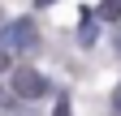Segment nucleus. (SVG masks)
I'll list each match as a JSON object with an SVG mask.
<instances>
[{"label":"nucleus","mask_w":121,"mask_h":116,"mask_svg":"<svg viewBox=\"0 0 121 116\" xmlns=\"http://www.w3.org/2000/svg\"><path fill=\"white\" fill-rule=\"evenodd\" d=\"M39 4H52V0H39Z\"/></svg>","instance_id":"obj_7"},{"label":"nucleus","mask_w":121,"mask_h":116,"mask_svg":"<svg viewBox=\"0 0 121 116\" xmlns=\"http://www.w3.org/2000/svg\"><path fill=\"white\" fill-rule=\"evenodd\" d=\"M35 39H39L35 17H17V22H9L4 30H0V52H30Z\"/></svg>","instance_id":"obj_1"},{"label":"nucleus","mask_w":121,"mask_h":116,"mask_svg":"<svg viewBox=\"0 0 121 116\" xmlns=\"http://www.w3.org/2000/svg\"><path fill=\"white\" fill-rule=\"evenodd\" d=\"M0 69H9V52H0Z\"/></svg>","instance_id":"obj_6"},{"label":"nucleus","mask_w":121,"mask_h":116,"mask_svg":"<svg viewBox=\"0 0 121 116\" xmlns=\"http://www.w3.org/2000/svg\"><path fill=\"white\" fill-rule=\"evenodd\" d=\"M13 95H17V99L48 95V77H43L39 69H13Z\"/></svg>","instance_id":"obj_2"},{"label":"nucleus","mask_w":121,"mask_h":116,"mask_svg":"<svg viewBox=\"0 0 121 116\" xmlns=\"http://www.w3.org/2000/svg\"><path fill=\"white\" fill-rule=\"evenodd\" d=\"M121 17V0H99V22H117Z\"/></svg>","instance_id":"obj_3"},{"label":"nucleus","mask_w":121,"mask_h":116,"mask_svg":"<svg viewBox=\"0 0 121 116\" xmlns=\"http://www.w3.org/2000/svg\"><path fill=\"white\" fill-rule=\"evenodd\" d=\"M112 108H117V116H121V86L112 90Z\"/></svg>","instance_id":"obj_5"},{"label":"nucleus","mask_w":121,"mask_h":116,"mask_svg":"<svg viewBox=\"0 0 121 116\" xmlns=\"http://www.w3.org/2000/svg\"><path fill=\"white\" fill-rule=\"evenodd\" d=\"M78 43H82V47H91V43H95V22H82V30H78Z\"/></svg>","instance_id":"obj_4"}]
</instances>
